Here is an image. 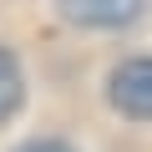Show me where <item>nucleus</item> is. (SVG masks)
<instances>
[{"label":"nucleus","mask_w":152,"mask_h":152,"mask_svg":"<svg viewBox=\"0 0 152 152\" xmlns=\"http://www.w3.org/2000/svg\"><path fill=\"white\" fill-rule=\"evenodd\" d=\"M107 96L122 117H137V122H152V56H137V61H122L107 81Z\"/></svg>","instance_id":"f257e3e1"},{"label":"nucleus","mask_w":152,"mask_h":152,"mask_svg":"<svg viewBox=\"0 0 152 152\" xmlns=\"http://www.w3.org/2000/svg\"><path fill=\"white\" fill-rule=\"evenodd\" d=\"M61 15L71 26H86V31H122L132 20H142L147 0H56Z\"/></svg>","instance_id":"f03ea898"},{"label":"nucleus","mask_w":152,"mask_h":152,"mask_svg":"<svg viewBox=\"0 0 152 152\" xmlns=\"http://www.w3.org/2000/svg\"><path fill=\"white\" fill-rule=\"evenodd\" d=\"M20 96H26V76H20V61L0 46V122H10L20 112Z\"/></svg>","instance_id":"7ed1b4c3"},{"label":"nucleus","mask_w":152,"mask_h":152,"mask_svg":"<svg viewBox=\"0 0 152 152\" xmlns=\"http://www.w3.org/2000/svg\"><path fill=\"white\" fill-rule=\"evenodd\" d=\"M15 152H71L66 142H51V137H41V142H26V147H15Z\"/></svg>","instance_id":"20e7f679"}]
</instances>
